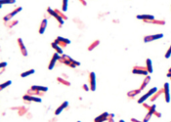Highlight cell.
Instances as JSON below:
<instances>
[{
	"label": "cell",
	"mask_w": 171,
	"mask_h": 122,
	"mask_svg": "<svg viewBox=\"0 0 171 122\" xmlns=\"http://www.w3.org/2000/svg\"><path fill=\"white\" fill-rule=\"evenodd\" d=\"M158 92V88L157 87H154V88L150 89L148 91V93H146L145 95H143L139 100H138V104H144V102L147 100V99H149L151 96H153L154 94H156Z\"/></svg>",
	"instance_id": "1"
},
{
	"label": "cell",
	"mask_w": 171,
	"mask_h": 122,
	"mask_svg": "<svg viewBox=\"0 0 171 122\" xmlns=\"http://www.w3.org/2000/svg\"><path fill=\"white\" fill-rule=\"evenodd\" d=\"M132 73L133 74H142V75H145V76H148V70L146 67H134L132 69Z\"/></svg>",
	"instance_id": "2"
},
{
	"label": "cell",
	"mask_w": 171,
	"mask_h": 122,
	"mask_svg": "<svg viewBox=\"0 0 171 122\" xmlns=\"http://www.w3.org/2000/svg\"><path fill=\"white\" fill-rule=\"evenodd\" d=\"M89 87L91 91L96 90V75L95 72H90L89 73Z\"/></svg>",
	"instance_id": "3"
},
{
	"label": "cell",
	"mask_w": 171,
	"mask_h": 122,
	"mask_svg": "<svg viewBox=\"0 0 171 122\" xmlns=\"http://www.w3.org/2000/svg\"><path fill=\"white\" fill-rule=\"evenodd\" d=\"M163 37V34L159 33V34H153V35H147L144 37V42L147 43V42H151V41H154V40H158Z\"/></svg>",
	"instance_id": "4"
},
{
	"label": "cell",
	"mask_w": 171,
	"mask_h": 122,
	"mask_svg": "<svg viewBox=\"0 0 171 122\" xmlns=\"http://www.w3.org/2000/svg\"><path fill=\"white\" fill-rule=\"evenodd\" d=\"M55 43H57L61 47H66L67 45L70 43V40H68L67 38H64V37H61V36H58L57 39L55 40Z\"/></svg>",
	"instance_id": "5"
},
{
	"label": "cell",
	"mask_w": 171,
	"mask_h": 122,
	"mask_svg": "<svg viewBox=\"0 0 171 122\" xmlns=\"http://www.w3.org/2000/svg\"><path fill=\"white\" fill-rule=\"evenodd\" d=\"M47 11H48V13H49L51 16H53V17H54V18L57 20L58 22H60V26L64 24V20H63V19H62V18H61V17L58 15L57 12L55 11V10H52L51 8H48V9H47Z\"/></svg>",
	"instance_id": "6"
},
{
	"label": "cell",
	"mask_w": 171,
	"mask_h": 122,
	"mask_svg": "<svg viewBox=\"0 0 171 122\" xmlns=\"http://www.w3.org/2000/svg\"><path fill=\"white\" fill-rule=\"evenodd\" d=\"M163 93H164V98H165V102L169 103L170 102V93H169V83H164L163 86Z\"/></svg>",
	"instance_id": "7"
},
{
	"label": "cell",
	"mask_w": 171,
	"mask_h": 122,
	"mask_svg": "<svg viewBox=\"0 0 171 122\" xmlns=\"http://www.w3.org/2000/svg\"><path fill=\"white\" fill-rule=\"evenodd\" d=\"M22 10H23V8H22V7H18V8H16L14 11L12 12V13L8 14L7 16H5V17H4V21H5V22H9V21L11 20V19L13 18V17H14V16H15V15H17L18 13H20V12L22 11Z\"/></svg>",
	"instance_id": "8"
},
{
	"label": "cell",
	"mask_w": 171,
	"mask_h": 122,
	"mask_svg": "<svg viewBox=\"0 0 171 122\" xmlns=\"http://www.w3.org/2000/svg\"><path fill=\"white\" fill-rule=\"evenodd\" d=\"M60 54H58L57 52L53 55V57H52V59H51V62H50V64H49V67H48V68L51 70V69H53V67H55V64H56V62L57 61H59V59H60Z\"/></svg>",
	"instance_id": "9"
},
{
	"label": "cell",
	"mask_w": 171,
	"mask_h": 122,
	"mask_svg": "<svg viewBox=\"0 0 171 122\" xmlns=\"http://www.w3.org/2000/svg\"><path fill=\"white\" fill-rule=\"evenodd\" d=\"M109 116H110V113H108V112H104V113H102L101 115L97 116V117L95 118L94 122H104V121H106V120H108V119H109Z\"/></svg>",
	"instance_id": "10"
},
{
	"label": "cell",
	"mask_w": 171,
	"mask_h": 122,
	"mask_svg": "<svg viewBox=\"0 0 171 122\" xmlns=\"http://www.w3.org/2000/svg\"><path fill=\"white\" fill-rule=\"evenodd\" d=\"M138 20H143L144 22H148V21H154L155 17L153 15H138L136 17Z\"/></svg>",
	"instance_id": "11"
},
{
	"label": "cell",
	"mask_w": 171,
	"mask_h": 122,
	"mask_svg": "<svg viewBox=\"0 0 171 122\" xmlns=\"http://www.w3.org/2000/svg\"><path fill=\"white\" fill-rule=\"evenodd\" d=\"M18 44H19V46H20V49H21L22 55L24 56V57H26V56H27V50H26L25 46H24V44H23L22 38H19V39H18Z\"/></svg>",
	"instance_id": "12"
},
{
	"label": "cell",
	"mask_w": 171,
	"mask_h": 122,
	"mask_svg": "<svg viewBox=\"0 0 171 122\" xmlns=\"http://www.w3.org/2000/svg\"><path fill=\"white\" fill-rule=\"evenodd\" d=\"M23 99L24 101H28V102H37V103H41V99L40 98H37V97H34L31 95H24L23 97Z\"/></svg>",
	"instance_id": "13"
},
{
	"label": "cell",
	"mask_w": 171,
	"mask_h": 122,
	"mask_svg": "<svg viewBox=\"0 0 171 122\" xmlns=\"http://www.w3.org/2000/svg\"><path fill=\"white\" fill-rule=\"evenodd\" d=\"M68 106V102H67V101H66V102H64V103H63V104H62V105H61V106L58 108L57 110H56V111H55V114H56V115H59V114H60L62 111H64V110H65V109H66Z\"/></svg>",
	"instance_id": "14"
},
{
	"label": "cell",
	"mask_w": 171,
	"mask_h": 122,
	"mask_svg": "<svg viewBox=\"0 0 171 122\" xmlns=\"http://www.w3.org/2000/svg\"><path fill=\"white\" fill-rule=\"evenodd\" d=\"M47 20L46 19H44V20H42V22H41V24H40V28H39V33L40 34H43L44 33V31H45L46 27H47Z\"/></svg>",
	"instance_id": "15"
},
{
	"label": "cell",
	"mask_w": 171,
	"mask_h": 122,
	"mask_svg": "<svg viewBox=\"0 0 171 122\" xmlns=\"http://www.w3.org/2000/svg\"><path fill=\"white\" fill-rule=\"evenodd\" d=\"M146 68H147L149 73H152L153 72V65H152L151 59H147L146 60Z\"/></svg>",
	"instance_id": "16"
},
{
	"label": "cell",
	"mask_w": 171,
	"mask_h": 122,
	"mask_svg": "<svg viewBox=\"0 0 171 122\" xmlns=\"http://www.w3.org/2000/svg\"><path fill=\"white\" fill-rule=\"evenodd\" d=\"M31 89L36 90V91H39V92H43V93L48 91V88H47V87H44V86H38V85H33V86H31Z\"/></svg>",
	"instance_id": "17"
},
{
	"label": "cell",
	"mask_w": 171,
	"mask_h": 122,
	"mask_svg": "<svg viewBox=\"0 0 171 122\" xmlns=\"http://www.w3.org/2000/svg\"><path fill=\"white\" fill-rule=\"evenodd\" d=\"M51 46L57 51L58 54H61V55H63V50H62V47L61 46H59V45L57 44V43H55V42H53V43H51Z\"/></svg>",
	"instance_id": "18"
},
{
	"label": "cell",
	"mask_w": 171,
	"mask_h": 122,
	"mask_svg": "<svg viewBox=\"0 0 171 122\" xmlns=\"http://www.w3.org/2000/svg\"><path fill=\"white\" fill-rule=\"evenodd\" d=\"M140 93H141V90H140V89H136V90L129 91V92L127 93V96H128V97H135V96H137V95L140 94Z\"/></svg>",
	"instance_id": "19"
},
{
	"label": "cell",
	"mask_w": 171,
	"mask_h": 122,
	"mask_svg": "<svg viewBox=\"0 0 171 122\" xmlns=\"http://www.w3.org/2000/svg\"><path fill=\"white\" fill-rule=\"evenodd\" d=\"M150 80H151V77L150 76H146L145 77V79H144V81H143V83H142V85H141V87H140V90L142 91V90H144L145 89V87L147 86L149 84V82H150Z\"/></svg>",
	"instance_id": "20"
},
{
	"label": "cell",
	"mask_w": 171,
	"mask_h": 122,
	"mask_svg": "<svg viewBox=\"0 0 171 122\" xmlns=\"http://www.w3.org/2000/svg\"><path fill=\"white\" fill-rule=\"evenodd\" d=\"M34 72H35L34 69H29V70H26V71H24L23 73H21V76H22V77H26V76H28V75L33 74Z\"/></svg>",
	"instance_id": "21"
},
{
	"label": "cell",
	"mask_w": 171,
	"mask_h": 122,
	"mask_svg": "<svg viewBox=\"0 0 171 122\" xmlns=\"http://www.w3.org/2000/svg\"><path fill=\"white\" fill-rule=\"evenodd\" d=\"M99 44H100V41H99V40H96V41H94V42H93V43H92V44L90 45L89 47H88V51H92L93 49H95V48H96V47H97V46H98Z\"/></svg>",
	"instance_id": "22"
},
{
	"label": "cell",
	"mask_w": 171,
	"mask_h": 122,
	"mask_svg": "<svg viewBox=\"0 0 171 122\" xmlns=\"http://www.w3.org/2000/svg\"><path fill=\"white\" fill-rule=\"evenodd\" d=\"M162 92H163V89H161V90H160V91H158V92H157L156 94H154V95H153V97L151 98V101H152V102H154V101L156 100V99H157V98H158V97L160 96V95L161 94V93H162Z\"/></svg>",
	"instance_id": "23"
},
{
	"label": "cell",
	"mask_w": 171,
	"mask_h": 122,
	"mask_svg": "<svg viewBox=\"0 0 171 122\" xmlns=\"http://www.w3.org/2000/svg\"><path fill=\"white\" fill-rule=\"evenodd\" d=\"M57 80L60 82V83H62V84H64V85H66V86H69V85H70V83H69L68 81H67V80H65V79H63V78H61V77H58Z\"/></svg>",
	"instance_id": "24"
},
{
	"label": "cell",
	"mask_w": 171,
	"mask_h": 122,
	"mask_svg": "<svg viewBox=\"0 0 171 122\" xmlns=\"http://www.w3.org/2000/svg\"><path fill=\"white\" fill-rule=\"evenodd\" d=\"M148 22V23H156V24H164V23H165L164 21H158V20L148 21V22Z\"/></svg>",
	"instance_id": "25"
},
{
	"label": "cell",
	"mask_w": 171,
	"mask_h": 122,
	"mask_svg": "<svg viewBox=\"0 0 171 122\" xmlns=\"http://www.w3.org/2000/svg\"><path fill=\"white\" fill-rule=\"evenodd\" d=\"M11 84H12V81H11V80H8V81H6L5 83H2V84H1V87H0V88H1V90H3L4 88H6V87L10 86Z\"/></svg>",
	"instance_id": "26"
},
{
	"label": "cell",
	"mask_w": 171,
	"mask_h": 122,
	"mask_svg": "<svg viewBox=\"0 0 171 122\" xmlns=\"http://www.w3.org/2000/svg\"><path fill=\"white\" fill-rule=\"evenodd\" d=\"M68 1L67 0H64L63 1V7H62V11L63 12H66L68 10Z\"/></svg>",
	"instance_id": "27"
},
{
	"label": "cell",
	"mask_w": 171,
	"mask_h": 122,
	"mask_svg": "<svg viewBox=\"0 0 171 122\" xmlns=\"http://www.w3.org/2000/svg\"><path fill=\"white\" fill-rule=\"evenodd\" d=\"M152 115H153V113H151V112H149L148 111V113L146 114V116H145L144 119H143V122H148L149 120H150V118H151Z\"/></svg>",
	"instance_id": "28"
},
{
	"label": "cell",
	"mask_w": 171,
	"mask_h": 122,
	"mask_svg": "<svg viewBox=\"0 0 171 122\" xmlns=\"http://www.w3.org/2000/svg\"><path fill=\"white\" fill-rule=\"evenodd\" d=\"M149 112H151V113H153L154 114V112L156 111V105H152L151 107H150V109H149Z\"/></svg>",
	"instance_id": "29"
},
{
	"label": "cell",
	"mask_w": 171,
	"mask_h": 122,
	"mask_svg": "<svg viewBox=\"0 0 171 122\" xmlns=\"http://www.w3.org/2000/svg\"><path fill=\"white\" fill-rule=\"evenodd\" d=\"M14 3H16V1H15V0H13V1H0L1 6H2L3 4H14Z\"/></svg>",
	"instance_id": "30"
},
{
	"label": "cell",
	"mask_w": 171,
	"mask_h": 122,
	"mask_svg": "<svg viewBox=\"0 0 171 122\" xmlns=\"http://www.w3.org/2000/svg\"><path fill=\"white\" fill-rule=\"evenodd\" d=\"M170 56H171V45H170V47H169V49L167 50L166 54H165V59H169Z\"/></svg>",
	"instance_id": "31"
},
{
	"label": "cell",
	"mask_w": 171,
	"mask_h": 122,
	"mask_svg": "<svg viewBox=\"0 0 171 122\" xmlns=\"http://www.w3.org/2000/svg\"><path fill=\"white\" fill-rule=\"evenodd\" d=\"M83 89H84L85 91H89V90H90V87H88L86 84H84V85H83Z\"/></svg>",
	"instance_id": "32"
},
{
	"label": "cell",
	"mask_w": 171,
	"mask_h": 122,
	"mask_svg": "<svg viewBox=\"0 0 171 122\" xmlns=\"http://www.w3.org/2000/svg\"><path fill=\"white\" fill-rule=\"evenodd\" d=\"M154 114H155L156 116H158V117H160V116H161V114H160V112H158V111H155V112H154Z\"/></svg>",
	"instance_id": "33"
},
{
	"label": "cell",
	"mask_w": 171,
	"mask_h": 122,
	"mask_svg": "<svg viewBox=\"0 0 171 122\" xmlns=\"http://www.w3.org/2000/svg\"><path fill=\"white\" fill-rule=\"evenodd\" d=\"M7 66V63H5V62H3V63H1V65H0V67H1V68H3L4 67H6Z\"/></svg>",
	"instance_id": "34"
},
{
	"label": "cell",
	"mask_w": 171,
	"mask_h": 122,
	"mask_svg": "<svg viewBox=\"0 0 171 122\" xmlns=\"http://www.w3.org/2000/svg\"><path fill=\"white\" fill-rule=\"evenodd\" d=\"M131 121L132 122H143V121H140V120H137L136 118H131Z\"/></svg>",
	"instance_id": "35"
},
{
	"label": "cell",
	"mask_w": 171,
	"mask_h": 122,
	"mask_svg": "<svg viewBox=\"0 0 171 122\" xmlns=\"http://www.w3.org/2000/svg\"><path fill=\"white\" fill-rule=\"evenodd\" d=\"M108 122H114V118H111V117H109V119H108Z\"/></svg>",
	"instance_id": "36"
},
{
	"label": "cell",
	"mask_w": 171,
	"mask_h": 122,
	"mask_svg": "<svg viewBox=\"0 0 171 122\" xmlns=\"http://www.w3.org/2000/svg\"><path fill=\"white\" fill-rule=\"evenodd\" d=\"M167 77H171V72H168V73H167Z\"/></svg>",
	"instance_id": "37"
},
{
	"label": "cell",
	"mask_w": 171,
	"mask_h": 122,
	"mask_svg": "<svg viewBox=\"0 0 171 122\" xmlns=\"http://www.w3.org/2000/svg\"><path fill=\"white\" fill-rule=\"evenodd\" d=\"M119 122H125V121H124V120H122V119H120V120H119Z\"/></svg>",
	"instance_id": "38"
},
{
	"label": "cell",
	"mask_w": 171,
	"mask_h": 122,
	"mask_svg": "<svg viewBox=\"0 0 171 122\" xmlns=\"http://www.w3.org/2000/svg\"><path fill=\"white\" fill-rule=\"evenodd\" d=\"M168 72H171V67L169 68V70H168Z\"/></svg>",
	"instance_id": "39"
},
{
	"label": "cell",
	"mask_w": 171,
	"mask_h": 122,
	"mask_svg": "<svg viewBox=\"0 0 171 122\" xmlns=\"http://www.w3.org/2000/svg\"><path fill=\"white\" fill-rule=\"evenodd\" d=\"M77 122H80V121H77Z\"/></svg>",
	"instance_id": "40"
}]
</instances>
